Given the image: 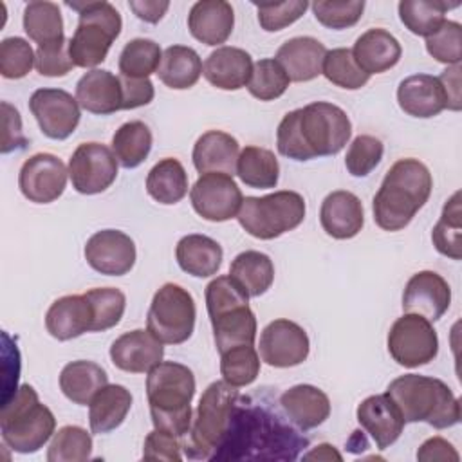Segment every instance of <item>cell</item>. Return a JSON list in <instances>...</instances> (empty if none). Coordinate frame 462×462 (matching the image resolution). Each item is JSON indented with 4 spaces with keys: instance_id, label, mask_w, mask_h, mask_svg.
Listing matches in <instances>:
<instances>
[{
    "instance_id": "obj_1",
    "label": "cell",
    "mask_w": 462,
    "mask_h": 462,
    "mask_svg": "<svg viewBox=\"0 0 462 462\" xmlns=\"http://www.w3.org/2000/svg\"><path fill=\"white\" fill-rule=\"evenodd\" d=\"M352 135V123L343 108L314 101L283 116L276 130V148L292 161H310L339 153Z\"/></svg>"
},
{
    "instance_id": "obj_2",
    "label": "cell",
    "mask_w": 462,
    "mask_h": 462,
    "mask_svg": "<svg viewBox=\"0 0 462 462\" xmlns=\"http://www.w3.org/2000/svg\"><path fill=\"white\" fill-rule=\"evenodd\" d=\"M307 444L305 437H300L282 417L260 402L244 399V404L236 401L233 419L227 435L220 449H253L251 458H296L298 449ZM224 453L222 458H226Z\"/></svg>"
},
{
    "instance_id": "obj_3",
    "label": "cell",
    "mask_w": 462,
    "mask_h": 462,
    "mask_svg": "<svg viewBox=\"0 0 462 462\" xmlns=\"http://www.w3.org/2000/svg\"><path fill=\"white\" fill-rule=\"evenodd\" d=\"M433 179L424 162L413 157L399 159L386 171L377 189L372 211L375 224L384 231H401L428 202Z\"/></svg>"
},
{
    "instance_id": "obj_4",
    "label": "cell",
    "mask_w": 462,
    "mask_h": 462,
    "mask_svg": "<svg viewBox=\"0 0 462 462\" xmlns=\"http://www.w3.org/2000/svg\"><path fill=\"white\" fill-rule=\"evenodd\" d=\"M195 395L193 372L175 361H161L146 377V397L153 428L179 437L191 428V399Z\"/></svg>"
},
{
    "instance_id": "obj_5",
    "label": "cell",
    "mask_w": 462,
    "mask_h": 462,
    "mask_svg": "<svg viewBox=\"0 0 462 462\" xmlns=\"http://www.w3.org/2000/svg\"><path fill=\"white\" fill-rule=\"evenodd\" d=\"M386 393L401 411L404 422H426L437 430L460 422L458 399L437 377L404 374L388 384Z\"/></svg>"
},
{
    "instance_id": "obj_6",
    "label": "cell",
    "mask_w": 462,
    "mask_h": 462,
    "mask_svg": "<svg viewBox=\"0 0 462 462\" xmlns=\"http://www.w3.org/2000/svg\"><path fill=\"white\" fill-rule=\"evenodd\" d=\"M238 399L240 393L236 386H231L226 381H215L204 390L195 411L193 426L180 440L188 458H215L227 435Z\"/></svg>"
},
{
    "instance_id": "obj_7",
    "label": "cell",
    "mask_w": 462,
    "mask_h": 462,
    "mask_svg": "<svg viewBox=\"0 0 462 462\" xmlns=\"http://www.w3.org/2000/svg\"><path fill=\"white\" fill-rule=\"evenodd\" d=\"M54 428L52 411L38 401V393L31 384H22L2 404V440L16 453H36L54 435Z\"/></svg>"
},
{
    "instance_id": "obj_8",
    "label": "cell",
    "mask_w": 462,
    "mask_h": 462,
    "mask_svg": "<svg viewBox=\"0 0 462 462\" xmlns=\"http://www.w3.org/2000/svg\"><path fill=\"white\" fill-rule=\"evenodd\" d=\"M67 5L79 13L78 27L69 40L70 60L76 67L94 69L105 61L114 40L121 34V14L105 0L83 4L67 2Z\"/></svg>"
},
{
    "instance_id": "obj_9",
    "label": "cell",
    "mask_w": 462,
    "mask_h": 462,
    "mask_svg": "<svg viewBox=\"0 0 462 462\" xmlns=\"http://www.w3.org/2000/svg\"><path fill=\"white\" fill-rule=\"evenodd\" d=\"M305 199L291 189L263 197H245L238 209L242 229L260 240H273L296 229L305 218Z\"/></svg>"
},
{
    "instance_id": "obj_10",
    "label": "cell",
    "mask_w": 462,
    "mask_h": 462,
    "mask_svg": "<svg viewBox=\"0 0 462 462\" xmlns=\"http://www.w3.org/2000/svg\"><path fill=\"white\" fill-rule=\"evenodd\" d=\"M197 307L188 289L177 283H164L152 298L146 328L166 345L188 341L195 328Z\"/></svg>"
},
{
    "instance_id": "obj_11",
    "label": "cell",
    "mask_w": 462,
    "mask_h": 462,
    "mask_svg": "<svg viewBox=\"0 0 462 462\" xmlns=\"http://www.w3.org/2000/svg\"><path fill=\"white\" fill-rule=\"evenodd\" d=\"M388 352L392 359L406 368H417L433 361L439 354V337L422 316L402 314L393 321L388 332Z\"/></svg>"
},
{
    "instance_id": "obj_12",
    "label": "cell",
    "mask_w": 462,
    "mask_h": 462,
    "mask_svg": "<svg viewBox=\"0 0 462 462\" xmlns=\"http://www.w3.org/2000/svg\"><path fill=\"white\" fill-rule=\"evenodd\" d=\"M117 159L101 143L79 144L69 161L72 188L81 195H96L112 186L117 177Z\"/></svg>"
},
{
    "instance_id": "obj_13",
    "label": "cell",
    "mask_w": 462,
    "mask_h": 462,
    "mask_svg": "<svg viewBox=\"0 0 462 462\" xmlns=\"http://www.w3.org/2000/svg\"><path fill=\"white\" fill-rule=\"evenodd\" d=\"M189 199L195 213L209 222H226L238 215L242 206V191L227 173H202L193 188Z\"/></svg>"
},
{
    "instance_id": "obj_14",
    "label": "cell",
    "mask_w": 462,
    "mask_h": 462,
    "mask_svg": "<svg viewBox=\"0 0 462 462\" xmlns=\"http://www.w3.org/2000/svg\"><path fill=\"white\" fill-rule=\"evenodd\" d=\"M29 110L43 135L63 141L74 134L79 125L81 110L76 97L61 88H38L29 99Z\"/></svg>"
},
{
    "instance_id": "obj_15",
    "label": "cell",
    "mask_w": 462,
    "mask_h": 462,
    "mask_svg": "<svg viewBox=\"0 0 462 462\" xmlns=\"http://www.w3.org/2000/svg\"><path fill=\"white\" fill-rule=\"evenodd\" d=\"M260 357L274 368L298 366L309 357L310 341L303 327L291 319H274L260 334Z\"/></svg>"
},
{
    "instance_id": "obj_16",
    "label": "cell",
    "mask_w": 462,
    "mask_h": 462,
    "mask_svg": "<svg viewBox=\"0 0 462 462\" xmlns=\"http://www.w3.org/2000/svg\"><path fill=\"white\" fill-rule=\"evenodd\" d=\"M69 170L52 153H34L20 168L18 186L22 195L34 204H51L67 186Z\"/></svg>"
},
{
    "instance_id": "obj_17",
    "label": "cell",
    "mask_w": 462,
    "mask_h": 462,
    "mask_svg": "<svg viewBox=\"0 0 462 462\" xmlns=\"http://www.w3.org/2000/svg\"><path fill=\"white\" fill-rule=\"evenodd\" d=\"M87 263L106 276H123L135 263V244L119 229H101L85 244Z\"/></svg>"
},
{
    "instance_id": "obj_18",
    "label": "cell",
    "mask_w": 462,
    "mask_h": 462,
    "mask_svg": "<svg viewBox=\"0 0 462 462\" xmlns=\"http://www.w3.org/2000/svg\"><path fill=\"white\" fill-rule=\"evenodd\" d=\"M451 303V289L448 282L435 271L415 273L402 292V310L417 314L428 321H437L444 316Z\"/></svg>"
},
{
    "instance_id": "obj_19",
    "label": "cell",
    "mask_w": 462,
    "mask_h": 462,
    "mask_svg": "<svg viewBox=\"0 0 462 462\" xmlns=\"http://www.w3.org/2000/svg\"><path fill=\"white\" fill-rule=\"evenodd\" d=\"M208 314L218 352L238 345H254L256 318L249 307V300L224 303L218 309H209Z\"/></svg>"
},
{
    "instance_id": "obj_20",
    "label": "cell",
    "mask_w": 462,
    "mask_h": 462,
    "mask_svg": "<svg viewBox=\"0 0 462 462\" xmlns=\"http://www.w3.org/2000/svg\"><path fill=\"white\" fill-rule=\"evenodd\" d=\"M162 343L146 328H135L119 336L110 346L114 366L130 374L150 372L162 361Z\"/></svg>"
},
{
    "instance_id": "obj_21",
    "label": "cell",
    "mask_w": 462,
    "mask_h": 462,
    "mask_svg": "<svg viewBox=\"0 0 462 462\" xmlns=\"http://www.w3.org/2000/svg\"><path fill=\"white\" fill-rule=\"evenodd\" d=\"M47 332L58 341L79 337L94 332V309L85 294H67L58 298L45 314Z\"/></svg>"
},
{
    "instance_id": "obj_22",
    "label": "cell",
    "mask_w": 462,
    "mask_h": 462,
    "mask_svg": "<svg viewBox=\"0 0 462 462\" xmlns=\"http://www.w3.org/2000/svg\"><path fill=\"white\" fill-rule=\"evenodd\" d=\"M357 422L379 449L392 446L402 433L404 419L388 393L370 395L357 406Z\"/></svg>"
},
{
    "instance_id": "obj_23",
    "label": "cell",
    "mask_w": 462,
    "mask_h": 462,
    "mask_svg": "<svg viewBox=\"0 0 462 462\" xmlns=\"http://www.w3.org/2000/svg\"><path fill=\"white\" fill-rule=\"evenodd\" d=\"M319 222L323 231L336 240L354 238L365 224L363 204L350 191H332L321 202Z\"/></svg>"
},
{
    "instance_id": "obj_24",
    "label": "cell",
    "mask_w": 462,
    "mask_h": 462,
    "mask_svg": "<svg viewBox=\"0 0 462 462\" xmlns=\"http://www.w3.org/2000/svg\"><path fill=\"white\" fill-rule=\"evenodd\" d=\"M76 99L90 114L108 116L123 110V88L119 76L105 69L85 72L76 85Z\"/></svg>"
},
{
    "instance_id": "obj_25",
    "label": "cell",
    "mask_w": 462,
    "mask_h": 462,
    "mask_svg": "<svg viewBox=\"0 0 462 462\" xmlns=\"http://www.w3.org/2000/svg\"><path fill=\"white\" fill-rule=\"evenodd\" d=\"M397 103L404 114L420 119L439 116L448 105L439 78L430 74L404 78L397 87Z\"/></svg>"
},
{
    "instance_id": "obj_26",
    "label": "cell",
    "mask_w": 462,
    "mask_h": 462,
    "mask_svg": "<svg viewBox=\"0 0 462 462\" xmlns=\"http://www.w3.org/2000/svg\"><path fill=\"white\" fill-rule=\"evenodd\" d=\"M235 27V11L224 0L195 2L188 14V29L191 36L204 45L226 43Z\"/></svg>"
},
{
    "instance_id": "obj_27",
    "label": "cell",
    "mask_w": 462,
    "mask_h": 462,
    "mask_svg": "<svg viewBox=\"0 0 462 462\" xmlns=\"http://www.w3.org/2000/svg\"><path fill=\"white\" fill-rule=\"evenodd\" d=\"M253 72L251 54L240 47L222 45L213 51L204 65V78L220 90H238L249 83Z\"/></svg>"
},
{
    "instance_id": "obj_28",
    "label": "cell",
    "mask_w": 462,
    "mask_h": 462,
    "mask_svg": "<svg viewBox=\"0 0 462 462\" xmlns=\"http://www.w3.org/2000/svg\"><path fill=\"white\" fill-rule=\"evenodd\" d=\"M280 406L289 420L301 431L318 428L330 415V401L312 384H296L280 395Z\"/></svg>"
},
{
    "instance_id": "obj_29",
    "label": "cell",
    "mask_w": 462,
    "mask_h": 462,
    "mask_svg": "<svg viewBox=\"0 0 462 462\" xmlns=\"http://www.w3.org/2000/svg\"><path fill=\"white\" fill-rule=\"evenodd\" d=\"M327 49L312 36H296L282 43L276 61L283 67L291 81H310L321 74Z\"/></svg>"
},
{
    "instance_id": "obj_30",
    "label": "cell",
    "mask_w": 462,
    "mask_h": 462,
    "mask_svg": "<svg viewBox=\"0 0 462 462\" xmlns=\"http://www.w3.org/2000/svg\"><path fill=\"white\" fill-rule=\"evenodd\" d=\"M238 155H240V146L231 134H226L220 130H209L197 139L191 159H193L195 170L200 175L218 171L233 177L236 173Z\"/></svg>"
},
{
    "instance_id": "obj_31",
    "label": "cell",
    "mask_w": 462,
    "mask_h": 462,
    "mask_svg": "<svg viewBox=\"0 0 462 462\" xmlns=\"http://www.w3.org/2000/svg\"><path fill=\"white\" fill-rule=\"evenodd\" d=\"M356 63L368 74H381L395 67L401 60L402 49L399 40L388 31L375 27L363 32L352 49Z\"/></svg>"
},
{
    "instance_id": "obj_32",
    "label": "cell",
    "mask_w": 462,
    "mask_h": 462,
    "mask_svg": "<svg viewBox=\"0 0 462 462\" xmlns=\"http://www.w3.org/2000/svg\"><path fill=\"white\" fill-rule=\"evenodd\" d=\"M222 256L224 251L220 244L206 235H186L175 247L179 267L195 278L217 274L222 265Z\"/></svg>"
},
{
    "instance_id": "obj_33",
    "label": "cell",
    "mask_w": 462,
    "mask_h": 462,
    "mask_svg": "<svg viewBox=\"0 0 462 462\" xmlns=\"http://www.w3.org/2000/svg\"><path fill=\"white\" fill-rule=\"evenodd\" d=\"M132 408V393L123 384L103 386L88 404L92 433L103 435L119 428Z\"/></svg>"
},
{
    "instance_id": "obj_34",
    "label": "cell",
    "mask_w": 462,
    "mask_h": 462,
    "mask_svg": "<svg viewBox=\"0 0 462 462\" xmlns=\"http://www.w3.org/2000/svg\"><path fill=\"white\" fill-rule=\"evenodd\" d=\"M108 384V375L94 361L78 359L63 366L60 374V388L63 395L74 404L87 406L92 397Z\"/></svg>"
},
{
    "instance_id": "obj_35",
    "label": "cell",
    "mask_w": 462,
    "mask_h": 462,
    "mask_svg": "<svg viewBox=\"0 0 462 462\" xmlns=\"http://www.w3.org/2000/svg\"><path fill=\"white\" fill-rule=\"evenodd\" d=\"M229 278L249 296L267 292L274 282L273 260L260 251H244L229 265Z\"/></svg>"
},
{
    "instance_id": "obj_36",
    "label": "cell",
    "mask_w": 462,
    "mask_h": 462,
    "mask_svg": "<svg viewBox=\"0 0 462 462\" xmlns=\"http://www.w3.org/2000/svg\"><path fill=\"white\" fill-rule=\"evenodd\" d=\"M155 74L166 87L173 90H186L199 81L202 74V61L195 49L171 45L162 52V60Z\"/></svg>"
},
{
    "instance_id": "obj_37",
    "label": "cell",
    "mask_w": 462,
    "mask_h": 462,
    "mask_svg": "<svg viewBox=\"0 0 462 462\" xmlns=\"http://www.w3.org/2000/svg\"><path fill=\"white\" fill-rule=\"evenodd\" d=\"M146 191L155 202L164 206L180 202L188 193V173L180 161L166 157L153 164L146 177Z\"/></svg>"
},
{
    "instance_id": "obj_38",
    "label": "cell",
    "mask_w": 462,
    "mask_h": 462,
    "mask_svg": "<svg viewBox=\"0 0 462 462\" xmlns=\"http://www.w3.org/2000/svg\"><path fill=\"white\" fill-rule=\"evenodd\" d=\"M236 175L249 188L269 189L278 184L280 164L271 150L245 146L236 161Z\"/></svg>"
},
{
    "instance_id": "obj_39",
    "label": "cell",
    "mask_w": 462,
    "mask_h": 462,
    "mask_svg": "<svg viewBox=\"0 0 462 462\" xmlns=\"http://www.w3.org/2000/svg\"><path fill=\"white\" fill-rule=\"evenodd\" d=\"M23 31L40 45H49L65 38L61 11L54 2L36 0L23 9Z\"/></svg>"
},
{
    "instance_id": "obj_40",
    "label": "cell",
    "mask_w": 462,
    "mask_h": 462,
    "mask_svg": "<svg viewBox=\"0 0 462 462\" xmlns=\"http://www.w3.org/2000/svg\"><path fill=\"white\" fill-rule=\"evenodd\" d=\"M152 132L143 121L121 125L112 137V152L123 168H137L152 150Z\"/></svg>"
},
{
    "instance_id": "obj_41",
    "label": "cell",
    "mask_w": 462,
    "mask_h": 462,
    "mask_svg": "<svg viewBox=\"0 0 462 462\" xmlns=\"http://www.w3.org/2000/svg\"><path fill=\"white\" fill-rule=\"evenodd\" d=\"M455 7H458V2L448 4L440 0H402L399 2V18L410 32L428 38L442 25L446 20V11Z\"/></svg>"
},
{
    "instance_id": "obj_42",
    "label": "cell",
    "mask_w": 462,
    "mask_h": 462,
    "mask_svg": "<svg viewBox=\"0 0 462 462\" xmlns=\"http://www.w3.org/2000/svg\"><path fill=\"white\" fill-rule=\"evenodd\" d=\"M431 242L435 249L451 258H462V211L460 191H455L444 204L442 215L431 231Z\"/></svg>"
},
{
    "instance_id": "obj_43",
    "label": "cell",
    "mask_w": 462,
    "mask_h": 462,
    "mask_svg": "<svg viewBox=\"0 0 462 462\" xmlns=\"http://www.w3.org/2000/svg\"><path fill=\"white\" fill-rule=\"evenodd\" d=\"M162 60L159 43L150 38L130 40L119 54V72L128 78H148L157 72Z\"/></svg>"
},
{
    "instance_id": "obj_44",
    "label": "cell",
    "mask_w": 462,
    "mask_h": 462,
    "mask_svg": "<svg viewBox=\"0 0 462 462\" xmlns=\"http://www.w3.org/2000/svg\"><path fill=\"white\" fill-rule=\"evenodd\" d=\"M220 374L231 386H247L260 374V356L254 345H238L220 352Z\"/></svg>"
},
{
    "instance_id": "obj_45",
    "label": "cell",
    "mask_w": 462,
    "mask_h": 462,
    "mask_svg": "<svg viewBox=\"0 0 462 462\" xmlns=\"http://www.w3.org/2000/svg\"><path fill=\"white\" fill-rule=\"evenodd\" d=\"M321 74L336 87H341L346 90H357L365 87L370 79V76L356 63L352 49H345V47L327 51Z\"/></svg>"
},
{
    "instance_id": "obj_46",
    "label": "cell",
    "mask_w": 462,
    "mask_h": 462,
    "mask_svg": "<svg viewBox=\"0 0 462 462\" xmlns=\"http://www.w3.org/2000/svg\"><path fill=\"white\" fill-rule=\"evenodd\" d=\"M92 455V437L81 426H63L51 440L47 460L49 462H83Z\"/></svg>"
},
{
    "instance_id": "obj_47",
    "label": "cell",
    "mask_w": 462,
    "mask_h": 462,
    "mask_svg": "<svg viewBox=\"0 0 462 462\" xmlns=\"http://www.w3.org/2000/svg\"><path fill=\"white\" fill-rule=\"evenodd\" d=\"M289 83L291 79L283 67L273 58H263L253 63V72L245 87L253 97L260 101H274L285 94Z\"/></svg>"
},
{
    "instance_id": "obj_48",
    "label": "cell",
    "mask_w": 462,
    "mask_h": 462,
    "mask_svg": "<svg viewBox=\"0 0 462 462\" xmlns=\"http://www.w3.org/2000/svg\"><path fill=\"white\" fill-rule=\"evenodd\" d=\"M85 296L90 300L94 309V332L108 330L121 321L126 307L123 291L116 287H96L88 289Z\"/></svg>"
},
{
    "instance_id": "obj_49",
    "label": "cell",
    "mask_w": 462,
    "mask_h": 462,
    "mask_svg": "<svg viewBox=\"0 0 462 462\" xmlns=\"http://www.w3.org/2000/svg\"><path fill=\"white\" fill-rule=\"evenodd\" d=\"M36 63V52L31 43L20 36L4 38L0 43V74L7 79L27 76Z\"/></svg>"
},
{
    "instance_id": "obj_50",
    "label": "cell",
    "mask_w": 462,
    "mask_h": 462,
    "mask_svg": "<svg viewBox=\"0 0 462 462\" xmlns=\"http://www.w3.org/2000/svg\"><path fill=\"white\" fill-rule=\"evenodd\" d=\"M426 51L440 63L460 65L462 25L453 20H444L442 25L426 38Z\"/></svg>"
},
{
    "instance_id": "obj_51",
    "label": "cell",
    "mask_w": 462,
    "mask_h": 462,
    "mask_svg": "<svg viewBox=\"0 0 462 462\" xmlns=\"http://www.w3.org/2000/svg\"><path fill=\"white\" fill-rule=\"evenodd\" d=\"M383 153L384 146L381 139L361 134L350 143L345 155V166L352 177H366L381 162Z\"/></svg>"
},
{
    "instance_id": "obj_52",
    "label": "cell",
    "mask_w": 462,
    "mask_h": 462,
    "mask_svg": "<svg viewBox=\"0 0 462 462\" xmlns=\"http://www.w3.org/2000/svg\"><path fill=\"white\" fill-rule=\"evenodd\" d=\"M316 20L328 27V29H346L359 22L363 16L365 2L363 0H350V2H325L318 0L312 5Z\"/></svg>"
},
{
    "instance_id": "obj_53",
    "label": "cell",
    "mask_w": 462,
    "mask_h": 462,
    "mask_svg": "<svg viewBox=\"0 0 462 462\" xmlns=\"http://www.w3.org/2000/svg\"><path fill=\"white\" fill-rule=\"evenodd\" d=\"M309 2L294 0V2H280V4H256L258 22L263 31L276 32L294 23L307 11Z\"/></svg>"
},
{
    "instance_id": "obj_54",
    "label": "cell",
    "mask_w": 462,
    "mask_h": 462,
    "mask_svg": "<svg viewBox=\"0 0 462 462\" xmlns=\"http://www.w3.org/2000/svg\"><path fill=\"white\" fill-rule=\"evenodd\" d=\"M34 67L42 76H47V78H61L69 74L76 67L70 60L69 40L63 38L49 45H40L36 49Z\"/></svg>"
},
{
    "instance_id": "obj_55",
    "label": "cell",
    "mask_w": 462,
    "mask_h": 462,
    "mask_svg": "<svg viewBox=\"0 0 462 462\" xmlns=\"http://www.w3.org/2000/svg\"><path fill=\"white\" fill-rule=\"evenodd\" d=\"M182 442L179 437L166 433L162 430H153L146 435L143 446V458L144 460H164V462H179Z\"/></svg>"
},
{
    "instance_id": "obj_56",
    "label": "cell",
    "mask_w": 462,
    "mask_h": 462,
    "mask_svg": "<svg viewBox=\"0 0 462 462\" xmlns=\"http://www.w3.org/2000/svg\"><path fill=\"white\" fill-rule=\"evenodd\" d=\"M2 125H4L2 146H0L2 153L20 150L27 144V139H25L23 130H22L20 112L13 105H9L7 101H2Z\"/></svg>"
},
{
    "instance_id": "obj_57",
    "label": "cell",
    "mask_w": 462,
    "mask_h": 462,
    "mask_svg": "<svg viewBox=\"0 0 462 462\" xmlns=\"http://www.w3.org/2000/svg\"><path fill=\"white\" fill-rule=\"evenodd\" d=\"M119 79L123 88V110H134V108L144 106L153 99L155 90L150 78L119 76Z\"/></svg>"
},
{
    "instance_id": "obj_58",
    "label": "cell",
    "mask_w": 462,
    "mask_h": 462,
    "mask_svg": "<svg viewBox=\"0 0 462 462\" xmlns=\"http://www.w3.org/2000/svg\"><path fill=\"white\" fill-rule=\"evenodd\" d=\"M9 336L4 332V348H2V404L7 402L16 393V383L20 374V356L18 348L9 346Z\"/></svg>"
},
{
    "instance_id": "obj_59",
    "label": "cell",
    "mask_w": 462,
    "mask_h": 462,
    "mask_svg": "<svg viewBox=\"0 0 462 462\" xmlns=\"http://www.w3.org/2000/svg\"><path fill=\"white\" fill-rule=\"evenodd\" d=\"M417 460L431 462V460H458V453L455 448L442 437H431L417 451Z\"/></svg>"
},
{
    "instance_id": "obj_60",
    "label": "cell",
    "mask_w": 462,
    "mask_h": 462,
    "mask_svg": "<svg viewBox=\"0 0 462 462\" xmlns=\"http://www.w3.org/2000/svg\"><path fill=\"white\" fill-rule=\"evenodd\" d=\"M439 81L444 88V94H446V108L449 110H460L462 106V101H460V65H451L448 67L440 76H439Z\"/></svg>"
},
{
    "instance_id": "obj_61",
    "label": "cell",
    "mask_w": 462,
    "mask_h": 462,
    "mask_svg": "<svg viewBox=\"0 0 462 462\" xmlns=\"http://www.w3.org/2000/svg\"><path fill=\"white\" fill-rule=\"evenodd\" d=\"M128 7L135 13L137 18L148 22V23H157L164 13L170 7V2H157V0H130Z\"/></svg>"
},
{
    "instance_id": "obj_62",
    "label": "cell",
    "mask_w": 462,
    "mask_h": 462,
    "mask_svg": "<svg viewBox=\"0 0 462 462\" xmlns=\"http://www.w3.org/2000/svg\"><path fill=\"white\" fill-rule=\"evenodd\" d=\"M305 460H341V455L334 449L330 444H319L307 455H303Z\"/></svg>"
}]
</instances>
